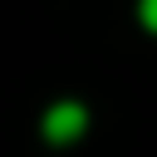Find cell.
Masks as SVG:
<instances>
[{
	"instance_id": "cell-2",
	"label": "cell",
	"mask_w": 157,
	"mask_h": 157,
	"mask_svg": "<svg viewBox=\"0 0 157 157\" xmlns=\"http://www.w3.org/2000/svg\"><path fill=\"white\" fill-rule=\"evenodd\" d=\"M137 10H142V25L157 34V0H137Z\"/></svg>"
},
{
	"instance_id": "cell-1",
	"label": "cell",
	"mask_w": 157,
	"mask_h": 157,
	"mask_svg": "<svg viewBox=\"0 0 157 157\" xmlns=\"http://www.w3.org/2000/svg\"><path fill=\"white\" fill-rule=\"evenodd\" d=\"M83 108L78 103H59V108H49V118H44V132L54 137V142H69V137H78L83 132Z\"/></svg>"
}]
</instances>
